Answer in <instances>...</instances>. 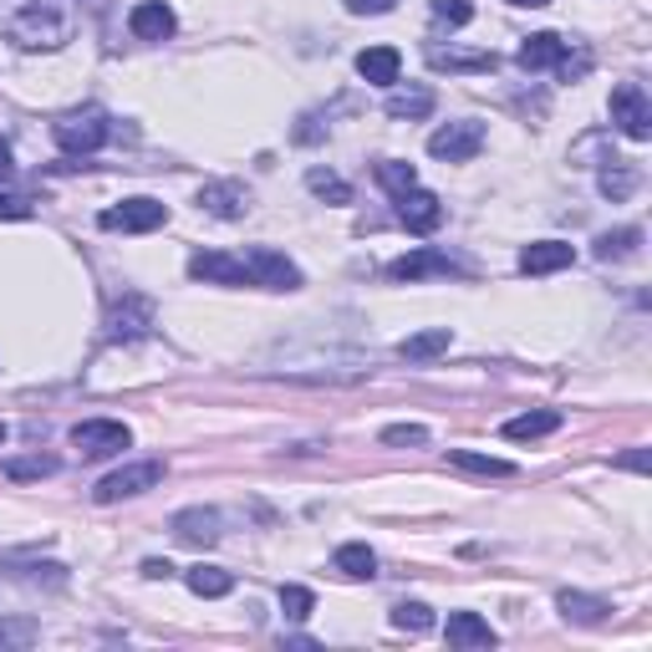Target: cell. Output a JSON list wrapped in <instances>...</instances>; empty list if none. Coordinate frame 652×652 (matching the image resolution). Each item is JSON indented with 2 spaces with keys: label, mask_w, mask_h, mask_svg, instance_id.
Segmentation results:
<instances>
[{
  "label": "cell",
  "mask_w": 652,
  "mask_h": 652,
  "mask_svg": "<svg viewBox=\"0 0 652 652\" xmlns=\"http://www.w3.org/2000/svg\"><path fill=\"white\" fill-rule=\"evenodd\" d=\"M0 31L21 52H56L77 36V0H15Z\"/></svg>",
  "instance_id": "6da1fadb"
},
{
  "label": "cell",
  "mask_w": 652,
  "mask_h": 652,
  "mask_svg": "<svg viewBox=\"0 0 652 652\" xmlns=\"http://www.w3.org/2000/svg\"><path fill=\"white\" fill-rule=\"evenodd\" d=\"M133 443V434H128V424H118V418H87V424L72 428V449L82 453V459H113V453H122Z\"/></svg>",
  "instance_id": "7a4b0ae2"
},
{
  "label": "cell",
  "mask_w": 652,
  "mask_h": 652,
  "mask_svg": "<svg viewBox=\"0 0 652 652\" xmlns=\"http://www.w3.org/2000/svg\"><path fill=\"white\" fill-rule=\"evenodd\" d=\"M163 480V464L159 459H143V464H122L118 474H107L103 484L93 490L97 505H118V500H133V494L153 490V484Z\"/></svg>",
  "instance_id": "3957f363"
},
{
  "label": "cell",
  "mask_w": 652,
  "mask_h": 652,
  "mask_svg": "<svg viewBox=\"0 0 652 652\" xmlns=\"http://www.w3.org/2000/svg\"><path fill=\"white\" fill-rule=\"evenodd\" d=\"M612 122L632 143H648L652 138V103H648V93H642V82H622L612 93Z\"/></svg>",
  "instance_id": "277c9868"
},
{
  "label": "cell",
  "mask_w": 652,
  "mask_h": 652,
  "mask_svg": "<svg viewBox=\"0 0 652 652\" xmlns=\"http://www.w3.org/2000/svg\"><path fill=\"white\" fill-rule=\"evenodd\" d=\"M484 148V122H474V118H464V122H443L439 133L428 138V153L434 159H443V163H469L474 153Z\"/></svg>",
  "instance_id": "5b68a950"
},
{
  "label": "cell",
  "mask_w": 652,
  "mask_h": 652,
  "mask_svg": "<svg viewBox=\"0 0 652 652\" xmlns=\"http://www.w3.org/2000/svg\"><path fill=\"white\" fill-rule=\"evenodd\" d=\"M245 270H250V286H266V291H296L301 286V270L280 250H270V245H255L245 255Z\"/></svg>",
  "instance_id": "8992f818"
},
{
  "label": "cell",
  "mask_w": 652,
  "mask_h": 652,
  "mask_svg": "<svg viewBox=\"0 0 652 652\" xmlns=\"http://www.w3.org/2000/svg\"><path fill=\"white\" fill-rule=\"evenodd\" d=\"M52 133L67 153H97L107 143V118L103 113H67V118H56Z\"/></svg>",
  "instance_id": "52a82bcc"
},
{
  "label": "cell",
  "mask_w": 652,
  "mask_h": 652,
  "mask_svg": "<svg viewBox=\"0 0 652 652\" xmlns=\"http://www.w3.org/2000/svg\"><path fill=\"white\" fill-rule=\"evenodd\" d=\"M163 220H169V210H163L159 200H122L118 210H103L97 225H103V229H122V235H148V229H159Z\"/></svg>",
  "instance_id": "ba28073f"
},
{
  "label": "cell",
  "mask_w": 652,
  "mask_h": 652,
  "mask_svg": "<svg viewBox=\"0 0 652 652\" xmlns=\"http://www.w3.org/2000/svg\"><path fill=\"white\" fill-rule=\"evenodd\" d=\"M189 276L204 280V286H250L245 255H225V250H200L189 260Z\"/></svg>",
  "instance_id": "9c48e42d"
},
{
  "label": "cell",
  "mask_w": 652,
  "mask_h": 652,
  "mask_svg": "<svg viewBox=\"0 0 652 652\" xmlns=\"http://www.w3.org/2000/svg\"><path fill=\"white\" fill-rule=\"evenodd\" d=\"M398 220L413 229V235H434V229L443 225L439 194H428V189H408V194H398Z\"/></svg>",
  "instance_id": "30bf717a"
},
{
  "label": "cell",
  "mask_w": 652,
  "mask_h": 652,
  "mask_svg": "<svg viewBox=\"0 0 652 652\" xmlns=\"http://www.w3.org/2000/svg\"><path fill=\"white\" fill-rule=\"evenodd\" d=\"M387 276L393 280H428V276H464V266H453L443 250H413V255H403V260H393L387 266Z\"/></svg>",
  "instance_id": "8fae6325"
},
{
  "label": "cell",
  "mask_w": 652,
  "mask_h": 652,
  "mask_svg": "<svg viewBox=\"0 0 652 652\" xmlns=\"http://www.w3.org/2000/svg\"><path fill=\"white\" fill-rule=\"evenodd\" d=\"M128 26H133L138 41H169L173 31H179V15H173L163 0H143V6H133Z\"/></svg>",
  "instance_id": "7c38bea8"
},
{
  "label": "cell",
  "mask_w": 652,
  "mask_h": 652,
  "mask_svg": "<svg viewBox=\"0 0 652 652\" xmlns=\"http://www.w3.org/2000/svg\"><path fill=\"white\" fill-rule=\"evenodd\" d=\"M576 260V250L566 241H535L520 250V270L525 276H551V270H566Z\"/></svg>",
  "instance_id": "4fadbf2b"
},
{
  "label": "cell",
  "mask_w": 652,
  "mask_h": 652,
  "mask_svg": "<svg viewBox=\"0 0 652 652\" xmlns=\"http://www.w3.org/2000/svg\"><path fill=\"white\" fill-rule=\"evenodd\" d=\"M560 56H566V41H560L556 31H535V36H525L515 62L525 72H546V67H560Z\"/></svg>",
  "instance_id": "5bb4252c"
},
{
  "label": "cell",
  "mask_w": 652,
  "mask_h": 652,
  "mask_svg": "<svg viewBox=\"0 0 652 652\" xmlns=\"http://www.w3.org/2000/svg\"><path fill=\"white\" fill-rule=\"evenodd\" d=\"M173 535H179V541H184V546H214V541H220V515H214V510H179V515H173Z\"/></svg>",
  "instance_id": "9a60e30c"
},
{
  "label": "cell",
  "mask_w": 652,
  "mask_h": 652,
  "mask_svg": "<svg viewBox=\"0 0 652 652\" xmlns=\"http://www.w3.org/2000/svg\"><path fill=\"white\" fill-rule=\"evenodd\" d=\"M398 67H403L398 46H367V52H357V77L362 82L387 87V82H398Z\"/></svg>",
  "instance_id": "2e32d148"
},
{
  "label": "cell",
  "mask_w": 652,
  "mask_h": 652,
  "mask_svg": "<svg viewBox=\"0 0 652 652\" xmlns=\"http://www.w3.org/2000/svg\"><path fill=\"white\" fill-rule=\"evenodd\" d=\"M443 638H449V648H494V627L480 612H453Z\"/></svg>",
  "instance_id": "e0dca14e"
},
{
  "label": "cell",
  "mask_w": 652,
  "mask_h": 652,
  "mask_svg": "<svg viewBox=\"0 0 652 652\" xmlns=\"http://www.w3.org/2000/svg\"><path fill=\"white\" fill-rule=\"evenodd\" d=\"M200 210L220 214V220H241V214L250 210V194H245L241 184H204L200 189Z\"/></svg>",
  "instance_id": "ac0fdd59"
},
{
  "label": "cell",
  "mask_w": 652,
  "mask_h": 652,
  "mask_svg": "<svg viewBox=\"0 0 652 652\" xmlns=\"http://www.w3.org/2000/svg\"><path fill=\"white\" fill-rule=\"evenodd\" d=\"M449 342H453L449 327H428V332L403 336V342H398V357H403V362H434L439 352H449Z\"/></svg>",
  "instance_id": "d6986e66"
},
{
  "label": "cell",
  "mask_w": 652,
  "mask_h": 652,
  "mask_svg": "<svg viewBox=\"0 0 652 652\" xmlns=\"http://www.w3.org/2000/svg\"><path fill=\"white\" fill-rule=\"evenodd\" d=\"M560 428V413L556 408H535V413H520V418H510L500 434L505 439H515V443H525V439H546V434H556Z\"/></svg>",
  "instance_id": "ffe728a7"
},
{
  "label": "cell",
  "mask_w": 652,
  "mask_h": 652,
  "mask_svg": "<svg viewBox=\"0 0 652 652\" xmlns=\"http://www.w3.org/2000/svg\"><path fill=\"white\" fill-rule=\"evenodd\" d=\"M428 67L434 72H494V52H443V46H434L428 52Z\"/></svg>",
  "instance_id": "44dd1931"
},
{
  "label": "cell",
  "mask_w": 652,
  "mask_h": 652,
  "mask_svg": "<svg viewBox=\"0 0 652 652\" xmlns=\"http://www.w3.org/2000/svg\"><path fill=\"white\" fill-rule=\"evenodd\" d=\"M332 566L346 576V581H373V576H377V556H373L367 546H362V541H352V546L336 551Z\"/></svg>",
  "instance_id": "7402d4cb"
},
{
  "label": "cell",
  "mask_w": 652,
  "mask_h": 652,
  "mask_svg": "<svg viewBox=\"0 0 652 652\" xmlns=\"http://www.w3.org/2000/svg\"><path fill=\"white\" fill-rule=\"evenodd\" d=\"M184 581H189V591H194V597H210V601L235 591V576L220 571V566H194V571H184Z\"/></svg>",
  "instance_id": "603a6c76"
},
{
  "label": "cell",
  "mask_w": 652,
  "mask_h": 652,
  "mask_svg": "<svg viewBox=\"0 0 652 652\" xmlns=\"http://www.w3.org/2000/svg\"><path fill=\"white\" fill-rule=\"evenodd\" d=\"M601 194H607V200H627V194H632V189H638V169H632V163L627 159H607V169H601Z\"/></svg>",
  "instance_id": "cb8c5ba5"
},
{
  "label": "cell",
  "mask_w": 652,
  "mask_h": 652,
  "mask_svg": "<svg viewBox=\"0 0 652 652\" xmlns=\"http://www.w3.org/2000/svg\"><path fill=\"white\" fill-rule=\"evenodd\" d=\"M453 469H469V474H484V480H510L515 474V464H505V459H490V453H469V449H453L449 453Z\"/></svg>",
  "instance_id": "d4e9b609"
},
{
  "label": "cell",
  "mask_w": 652,
  "mask_h": 652,
  "mask_svg": "<svg viewBox=\"0 0 652 652\" xmlns=\"http://www.w3.org/2000/svg\"><path fill=\"white\" fill-rule=\"evenodd\" d=\"M642 245V229L638 225H622V229H607L597 241V260H627V255H638Z\"/></svg>",
  "instance_id": "484cf974"
},
{
  "label": "cell",
  "mask_w": 652,
  "mask_h": 652,
  "mask_svg": "<svg viewBox=\"0 0 652 652\" xmlns=\"http://www.w3.org/2000/svg\"><path fill=\"white\" fill-rule=\"evenodd\" d=\"M434 113V93L428 87H413V93H393L387 97V118H428Z\"/></svg>",
  "instance_id": "4316f807"
},
{
  "label": "cell",
  "mask_w": 652,
  "mask_h": 652,
  "mask_svg": "<svg viewBox=\"0 0 652 652\" xmlns=\"http://www.w3.org/2000/svg\"><path fill=\"white\" fill-rule=\"evenodd\" d=\"M560 612L571 617V622H581V627H597L601 617H607V601H597V597H581V591H560Z\"/></svg>",
  "instance_id": "83f0119b"
},
{
  "label": "cell",
  "mask_w": 652,
  "mask_h": 652,
  "mask_svg": "<svg viewBox=\"0 0 652 652\" xmlns=\"http://www.w3.org/2000/svg\"><path fill=\"white\" fill-rule=\"evenodd\" d=\"M377 184L393 189V194H408V189H418V169L403 159H383L377 163Z\"/></svg>",
  "instance_id": "f1b7e54d"
},
{
  "label": "cell",
  "mask_w": 652,
  "mask_h": 652,
  "mask_svg": "<svg viewBox=\"0 0 652 652\" xmlns=\"http://www.w3.org/2000/svg\"><path fill=\"white\" fill-rule=\"evenodd\" d=\"M307 189L317 194V200H332V204H346V200H352L346 179H336V173H327V169H311V173H307Z\"/></svg>",
  "instance_id": "f546056e"
},
{
  "label": "cell",
  "mask_w": 652,
  "mask_h": 652,
  "mask_svg": "<svg viewBox=\"0 0 652 652\" xmlns=\"http://www.w3.org/2000/svg\"><path fill=\"white\" fill-rule=\"evenodd\" d=\"M46 474H56V459L52 453H36V459H11L6 464V480H46Z\"/></svg>",
  "instance_id": "4dcf8cb0"
},
{
  "label": "cell",
  "mask_w": 652,
  "mask_h": 652,
  "mask_svg": "<svg viewBox=\"0 0 652 652\" xmlns=\"http://www.w3.org/2000/svg\"><path fill=\"white\" fill-rule=\"evenodd\" d=\"M393 627H398V632H428V627H434V612H428L424 601H398V607H393Z\"/></svg>",
  "instance_id": "1f68e13d"
},
{
  "label": "cell",
  "mask_w": 652,
  "mask_h": 652,
  "mask_svg": "<svg viewBox=\"0 0 652 652\" xmlns=\"http://www.w3.org/2000/svg\"><path fill=\"white\" fill-rule=\"evenodd\" d=\"M311 607H317V597H311L307 586H280V612L291 617V622H307Z\"/></svg>",
  "instance_id": "d6a6232c"
},
{
  "label": "cell",
  "mask_w": 652,
  "mask_h": 652,
  "mask_svg": "<svg viewBox=\"0 0 652 652\" xmlns=\"http://www.w3.org/2000/svg\"><path fill=\"white\" fill-rule=\"evenodd\" d=\"M434 15L449 26H469L474 21V0H434Z\"/></svg>",
  "instance_id": "836d02e7"
},
{
  "label": "cell",
  "mask_w": 652,
  "mask_h": 652,
  "mask_svg": "<svg viewBox=\"0 0 652 652\" xmlns=\"http://www.w3.org/2000/svg\"><path fill=\"white\" fill-rule=\"evenodd\" d=\"M424 439H428L424 424H393V428H383V443H424Z\"/></svg>",
  "instance_id": "e575fe53"
},
{
  "label": "cell",
  "mask_w": 652,
  "mask_h": 652,
  "mask_svg": "<svg viewBox=\"0 0 652 652\" xmlns=\"http://www.w3.org/2000/svg\"><path fill=\"white\" fill-rule=\"evenodd\" d=\"M0 220H31V200H21V194H0Z\"/></svg>",
  "instance_id": "d590c367"
},
{
  "label": "cell",
  "mask_w": 652,
  "mask_h": 652,
  "mask_svg": "<svg viewBox=\"0 0 652 652\" xmlns=\"http://www.w3.org/2000/svg\"><path fill=\"white\" fill-rule=\"evenodd\" d=\"M398 6V0H346V11L352 15H387Z\"/></svg>",
  "instance_id": "8d00e7d4"
},
{
  "label": "cell",
  "mask_w": 652,
  "mask_h": 652,
  "mask_svg": "<svg viewBox=\"0 0 652 652\" xmlns=\"http://www.w3.org/2000/svg\"><path fill=\"white\" fill-rule=\"evenodd\" d=\"M31 638H36L31 622H0V642H31Z\"/></svg>",
  "instance_id": "74e56055"
},
{
  "label": "cell",
  "mask_w": 652,
  "mask_h": 652,
  "mask_svg": "<svg viewBox=\"0 0 652 652\" xmlns=\"http://www.w3.org/2000/svg\"><path fill=\"white\" fill-rule=\"evenodd\" d=\"M143 576H148V581H169V576H173V566H169V560H159V556H153V560H143Z\"/></svg>",
  "instance_id": "f35d334b"
},
{
  "label": "cell",
  "mask_w": 652,
  "mask_h": 652,
  "mask_svg": "<svg viewBox=\"0 0 652 652\" xmlns=\"http://www.w3.org/2000/svg\"><path fill=\"white\" fill-rule=\"evenodd\" d=\"M622 469H648V453H642V449L622 453Z\"/></svg>",
  "instance_id": "ab89813d"
},
{
  "label": "cell",
  "mask_w": 652,
  "mask_h": 652,
  "mask_svg": "<svg viewBox=\"0 0 652 652\" xmlns=\"http://www.w3.org/2000/svg\"><path fill=\"white\" fill-rule=\"evenodd\" d=\"M15 163H11V143H6V138H0V179H6V173H11Z\"/></svg>",
  "instance_id": "60d3db41"
},
{
  "label": "cell",
  "mask_w": 652,
  "mask_h": 652,
  "mask_svg": "<svg viewBox=\"0 0 652 652\" xmlns=\"http://www.w3.org/2000/svg\"><path fill=\"white\" fill-rule=\"evenodd\" d=\"M510 6H531V11H541V6H551V0H510Z\"/></svg>",
  "instance_id": "b9f144b4"
},
{
  "label": "cell",
  "mask_w": 652,
  "mask_h": 652,
  "mask_svg": "<svg viewBox=\"0 0 652 652\" xmlns=\"http://www.w3.org/2000/svg\"><path fill=\"white\" fill-rule=\"evenodd\" d=\"M0 443H6V424H0Z\"/></svg>",
  "instance_id": "7bdbcfd3"
}]
</instances>
